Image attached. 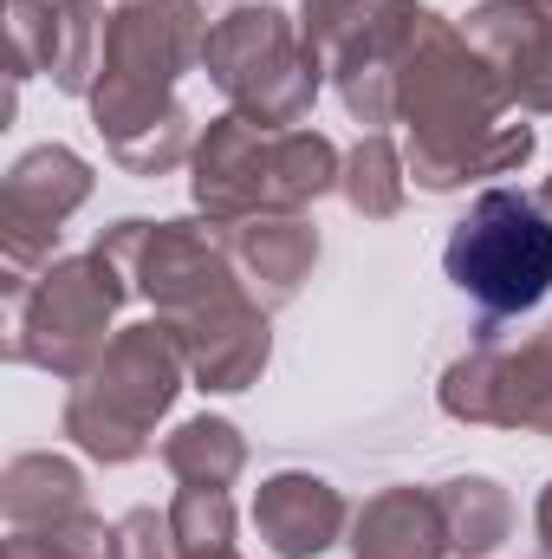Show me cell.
Instances as JSON below:
<instances>
[{
	"mask_svg": "<svg viewBox=\"0 0 552 559\" xmlns=\"http://www.w3.org/2000/svg\"><path fill=\"white\" fill-rule=\"evenodd\" d=\"M208 20L195 0H118L111 46L92 105V124L124 176H169L195 156V111L176 98V79L202 66Z\"/></svg>",
	"mask_w": 552,
	"mask_h": 559,
	"instance_id": "2",
	"label": "cell"
},
{
	"mask_svg": "<svg viewBox=\"0 0 552 559\" xmlns=\"http://www.w3.org/2000/svg\"><path fill=\"white\" fill-rule=\"evenodd\" d=\"M105 46H111V13H98V0H52V59L46 79L72 98L98 92L105 72Z\"/></svg>",
	"mask_w": 552,
	"mask_h": 559,
	"instance_id": "19",
	"label": "cell"
},
{
	"mask_svg": "<svg viewBox=\"0 0 552 559\" xmlns=\"http://www.w3.org/2000/svg\"><path fill=\"white\" fill-rule=\"evenodd\" d=\"M416 13H422L416 0H305L299 7V33L325 66L338 105L351 111V124L364 131L397 124V59L410 46Z\"/></svg>",
	"mask_w": 552,
	"mask_h": 559,
	"instance_id": "8",
	"label": "cell"
},
{
	"mask_svg": "<svg viewBox=\"0 0 552 559\" xmlns=\"http://www.w3.org/2000/svg\"><path fill=\"white\" fill-rule=\"evenodd\" d=\"M435 508H442V527H448V554L461 559L501 554L507 534H514V495L494 475H448V481H435Z\"/></svg>",
	"mask_w": 552,
	"mask_h": 559,
	"instance_id": "16",
	"label": "cell"
},
{
	"mask_svg": "<svg viewBox=\"0 0 552 559\" xmlns=\"http://www.w3.org/2000/svg\"><path fill=\"white\" fill-rule=\"evenodd\" d=\"M540 202H547V215H552V176H547V189H540Z\"/></svg>",
	"mask_w": 552,
	"mask_h": 559,
	"instance_id": "27",
	"label": "cell"
},
{
	"mask_svg": "<svg viewBox=\"0 0 552 559\" xmlns=\"http://www.w3.org/2000/svg\"><path fill=\"white\" fill-rule=\"evenodd\" d=\"M118 559H182L176 547V527H169V508H131L118 521Z\"/></svg>",
	"mask_w": 552,
	"mask_h": 559,
	"instance_id": "24",
	"label": "cell"
},
{
	"mask_svg": "<svg viewBox=\"0 0 552 559\" xmlns=\"http://www.w3.org/2000/svg\"><path fill=\"white\" fill-rule=\"evenodd\" d=\"M533 534H540V559H552V481L540 488V508H533Z\"/></svg>",
	"mask_w": 552,
	"mask_h": 559,
	"instance_id": "25",
	"label": "cell"
},
{
	"mask_svg": "<svg viewBox=\"0 0 552 559\" xmlns=\"http://www.w3.org/2000/svg\"><path fill=\"white\" fill-rule=\"evenodd\" d=\"M448 280L481 306V319H520L552 293V215L540 195L488 189L448 228Z\"/></svg>",
	"mask_w": 552,
	"mask_h": 559,
	"instance_id": "6",
	"label": "cell"
},
{
	"mask_svg": "<svg viewBox=\"0 0 552 559\" xmlns=\"http://www.w3.org/2000/svg\"><path fill=\"white\" fill-rule=\"evenodd\" d=\"M169 527H176V547L182 554L235 547V501H228V488H176Z\"/></svg>",
	"mask_w": 552,
	"mask_h": 559,
	"instance_id": "22",
	"label": "cell"
},
{
	"mask_svg": "<svg viewBox=\"0 0 552 559\" xmlns=\"http://www.w3.org/2000/svg\"><path fill=\"white\" fill-rule=\"evenodd\" d=\"M163 468L182 488H235L248 468V436L228 417H189L163 436Z\"/></svg>",
	"mask_w": 552,
	"mask_h": 559,
	"instance_id": "18",
	"label": "cell"
},
{
	"mask_svg": "<svg viewBox=\"0 0 552 559\" xmlns=\"http://www.w3.org/2000/svg\"><path fill=\"white\" fill-rule=\"evenodd\" d=\"M0 559H118V527H105L92 508L59 521V527H39V534H13Z\"/></svg>",
	"mask_w": 552,
	"mask_h": 559,
	"instance_id": "21",
	"label": "cell"
},
{
	"mask_svg": "<svg viewBox=\"0 0 552 559\" xmlns=\"http://www.w3.org/2000/svg\"><path fill=\"white\" fill-rule=\"evenodd\" d=\"M338 195H345L351 215H364V222L404 215V202H410V163H404V150L384 138V131H364V138L345 150Z\"/></svg>",
	"mask_w": 552,
	"mask_h": 559,
	"instance_id": "20",
	"label": "cell"
},
{
	"mask_svg": "<svg viewBox=\"0 0 552 559\" xmlns=\"http://www.w3.org/2000/svg\"><path fill=\"white\" fill-rule=\"evenodd\" d=\"M494 429H533L552 442V319L533 338L501 345V417Z\"/></svg>",
	"mask_w": 552,
	"mask_h": 559,
	"instance_id": "17",
	"label": "cell"
},
{
	"mask_svg": "<svg viewBox=\"0 0 552 559\" xmlns=\"http://www.w3.org/2000/svg\"><path fill=\"white\" fill-rule=\"evenodd\" d=\"M189 365H182V345L163 319H143V325H124L105 358L72 384L65 397V436L105 462V468H124L137 462L156 436V423L169 417L176 391H182Z\"/></svg>",
	"mask_w": 552,
	"mask_h": 559,
	"instance_id": "4",
	"label": "cell"
},
{
	"mask_svg": "<svg viewBox=\"0 0 552 559\" xmlns=\"http://www.w3.org/2000/svg\"><path fill=\"white\" fill-rule=\"evenodd\" d=\"M92 202V163L65 143L26 150L0 182V261L7 299H20L33 280L59 261V228Z\"/></svg>",
	"mask_w": 552,
	"mask_h": 559,
	"instance_id": "9",
	"label": "cell"
},
{
	"mask_svg": "<svg viewBox=\"0 0 552 559\" xmlns=\"http://www.w3.org/2000/svg\"><path fill=\"white\" fill-rule=\"evenodd\" d=\"M202 72L228 98V111H241L267 131L305 124L319 105V85H325V66L312 59L299 20H286L267 0H241L208 26Z\"/></svg>",
	"mask_w": 552,
	"mask_h": 559,
	"instance_id": "5",
	"label": "cell"
},
{
	"mask_svg": "<svg viewBox=\"0 0 552 559\" xmlns=\"http://www.w3.org/2000/svg\"><path fill=\"white\" fill-rule=\"evenodd\" d=\"M124 299H131V286L111 274L98 254H59L46 274L13 299L7 358L46 371L59 384H79L105 358V345L118 338L111 319H118Z\"/></svg>",
	"mask_w": 552,
	"mask_h": 559,
	"instance_id": "7",
	"label": "cell"
},
{
	"mask_svg": "<svg viewBox=\"0 0 552 559\" xmlns=\"http://www.w3.org/2000/svg\"><path fill=\"white\" fill-rule=\"evenodd\" d=\"M351 559H448L435 488H384L351 514Z\"/></svg>",
	"mask_w": 552,
	"mask_h": 559,
	"instance_id": "14",
	"label": "cell"
},
{
	"mask_svg": "<svg viewBox=\"0 0 552 559\" xmlns=\"http://www.w3.org/2000/svg\"><path fill=\"white\" fill-rule=\"evenodd\" d=\"M514 92L501 72L475 52L461 26H448L435 7H422L410 46L397 59V124H404V163L410 182L429 195H455L488 176H514L533 163V124H501Z\"/></svg>",
	"mask_w": 552,
	"mask_h": 559,
	"instance_id": "1",
	"label": "cell"
},
{
	"mask_svg": "<svg viewBox=\"0 0 552 559\" xmlns=\"http://www.w3.org/2000/svg\"><path fill=\"white\" fill-rule=\"evenodd\" d=\"M221 248H228V267L241 280V293L261 312L292 306L299 286L319 267V228L305 215H248V222H228Z\"/></svg>",
	"mask_w": 552,
	"mask_h": 559,
	"instance_id": "12",
	"label": "cell"
},
{
	"mask_svg": "<svg viewBox=\"0 0 552 559\" xmlns=\"http://www.w3.org/2000/svg\"><path fill=\"white\" fill-rule=\"evenodd\" d=\"M254 534L274 559H319L351 534L345 495L312 468H279L254 495Z\"/></svg>",
	"mask_w": 552,
	"mask_h": 559,
	"instance_id": "13",
	"label": "cell"
},
{
	"mask_svg": "<svg viewBox=\"0 0 552 559\" xmlns=\"http://www.w3.org/2000/svg\"><path fill=\"white\" fill-rule=\"evenodd\" d=\"M0 514L13 521V534H39L59 527L72 514H85V475L79 462L52 455V449H26L0 468Z\"/></svg>",
	"mask_w": 552,
	"mask_h": 559,
	"instance_id": "15",
	"label": "cell"
},
{
	"mask_svg": "<svg viewBox=\"0 0 552 559\" xmlns=\"http://www.w3.org/2000/svg\"><path fill=\"white\" fill-rule=\"evenodd\" d=\"M7 39H13V79L46 72V59H52V0H13Z\"/></svg>",
	"mask_w": 552,
	"mask_h": 559,
	"instance_id": "23",
	"label": "cell"
},
{
	"mask_svg": "<svg viewBox=\"0 0 552 559\" xmlns=\"http://www.w3.org/2000/svg\"><path fill=\"white\" fill-rule=\"evenodd\" d=\"M345 176V156L325 131H267L241 111L215 118L195 156H189V195L195 209L228 228V222H248V215H305L319 195H332Z\"/></svg>",
	"mask_w": 552,
	"mask_h": 559,
	"instance_id": "3",
	"label": "cell"
},
{
	"mask_svg": "<svg viewBox=\"0 0 552 559\" xmlns=\"http://www.w3.org/2000/svg\"><path fill=\"white\" fill-rule=\"evenodd\" d=\"M182 345V365L195 378V391H215V397H235V391H254L267 358H274V325L267 312L235 286L208 306H189L176 319H163Z\"/></svg>",
	"mask_w": 552,
	"mask_h": 559,
	"instance_id": "10",
	"label": "cell"
},
{
	"mask_svg": "<svg viewBox=\"0 0 552 559\" xmlns=\"http://www.w3.org/2000/svg\"><path fill=\"white\" fill-rule=\"evenodd\" d=\"M182 559H241L235 547H208V554H182Z\"/></svg>",
	"mask_w": 552,
	"mask_h": 559,
	"instance_id": "26",
	"label": "cell"
},
{
	"mask_svg": "<svg viewBox=\"0 0 552 559\" xmlns=\"http://www.w3.org/2000/svg\"><path fill=\"white\" fill-rule=\"evenodd\" d=\"M520 111H552V0H481L461 26Z\"/></svg>",
	"mask_w": 552,
	"mask_h": 559,
	"instance_id": "11",
	"label": "cell"
}]
</instances>
